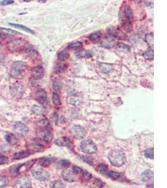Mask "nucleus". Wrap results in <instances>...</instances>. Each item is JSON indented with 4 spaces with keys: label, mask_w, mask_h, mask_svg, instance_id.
Returning <instances> with one entry per match:
<instances>
[{
    "label": "nucleus",
    "mask_w": 167,
    "mask_h": 188,
    "mask_svg": "<svg viewBox=\"0 0 167 188\" xmlns=\"http://www.w3.org/2000/svg\"><path fill=\"white\" fill-rule=\"evenodd\" d=\"M26 69L27 64L25 62L17 61L11 66L10 75L14 78H21L25 75Z\"/></svg>",
    "instance_id": "1"
},
{
    "label": "nucleus",
    "mask_w": 167,
    "mask_h": 188,
    "mask_svg": "<svg viewBox=\"0 0 167 188\" xmlns=\"http://www.w3.org/2000/svg\"><path fill=\"white\" fill-rule=\"evenodd\" d=\"M108 159L112 165L116 167L121 166L126 161V157L123 152L115 150L111 151L108 155Z\"/></svg>",
    "instance_id": "2"
},
{
    "label": "nucleus",
    "mask_w": 167,
    "mask_h": 188,
    "mask_svg": "<svg viewBox=\"0 0 167 188\" xmlns=\"http://www.w3.org/2000/svg\"><path fill=\"white\" fill-rule=\"evenodd\" d=\"M80 147L83 153L87 154H93L96 153L97 151V146L91 140H86L81 142Z\"/></svg>",
    "instance_id": "3"
},
{
    "label": "nucleus",
    "mask_w": 167,
    "mask_h": 188,
    "mask_svg": "<svg viewBox=\"0 0 167 188\" xmlns=\"http://www.w3.org/2000/svg\"><path fill=\"white\" fill-rule=\"evenodd\" d=\"M35 99L44 107L48 106V99L46 92L43 89H39L35 95Z\"/></svg>",
    "instance_id": "4"
},
{
    "label": "nucleus",
    "mask_w": 167,
    "mask_h": 188,
    "mask_svg": "<svg viewBox=\"0 0 167 188\" xmlns=\"http://www.w3.org/2000/svg\"><path fill=\"white\" fill-rule=\"evenodd\" d=\"M107 32L111 37L119 40H125L126 36L118 26H111L106 29Z\"/></svg>",
    "instance_id": "5"
},
{
    "label": "nucleus",
    "mask_w": 167,
    "mask_h": 188,
    "mask_svg": "<svg viewBox=\"0 0 167 188\" xmlns=\"http://www.w3.org/2000/svg\"><path fill=\"white\" fill-rule=\"evenodd\" d=\"M44 141L41 139H37L35 140V142L29 143L27 145L28 149L30 150L31 152L33 153H39L44 151V145L41 144V142Z\"/></svg>",
    "instance_id": "6"
},
{
    "label": "nucleus",
    "mask_w": 167,
    "mask_h": 188,
    "mask_svg": "<svg viewBox=\"0 0 167 188\" xmlns=\"http://www.w3.org/2000/svg\"><path fill=\"white\" fill-rule=\"evenodd\" d=\"M70 131L75 137L77 139H82L85 136L86 130L80 126H74L71 128Z\"/></svg>",
    "instance_id": "7"
},
{
    "label": "nucleus",
    "mask_w": 167,
    "mask_h": 188,
    "mask_svg": "<svg viewBox=\"0 0 167 188\" xmlns=\"http://www.w3.org/2000/svg\"><path fill=\"white\" fill-rule=\"evenodd\" d=\"M26 45V42L20 39H17L10 43L8 48L11 51H19L20 49H23Z\"/></svg>",
    "instance_id": "8"
},
{
    "label": "nucleus",
    "mask_w": 167,
    "mask_h": 188,
    "mask_svg": "<svg viewBox=\"0 0 167 188\" xmlns=\"http://www.w3.org/2000/svg\"><path fill=\"white\" fill-rule=\"evenodd\" d=\"M33 176L34 178L41 181H46L50 178V174L48 171L43 169H38L33 171Z\"/></svg>",
    "instance_id": "9"
},
{
    "label": "nucleus",
    "mask_w": 167,
    "mask_h": 188,
    "mask_svg": "<svg viewBox=\"0 0 167 188\" xmlns=\"http://www.w3.org/2000/svg\"><path fill=\"white\" fill-rule=\"evenodd\" d=\"M14 131L20 135H25L28 133L29 129L25 124L23 123H17L14 126Z\"/></svg>",
    "instance_id": "10"
},
{
    "label": "nucleus",
    "mask_w": 167,
    "mask_h": 188,
    "mask_svg": "<svg viewBox=\"0 0 167 188\" xmlns=\"http://www.w3.org/2000/svg\"><path fill=\"white\" fill-rule=\"evenodd\" d=\"M61 177L65 181L68 182H74L75 181V180H76V178H75L74 173L70 170L63 171L61 173Z\"/></svg>",
    "instance_id": "11"
},
{
    "label": "nucleus",
    "mask_w": 167,
    "mask_h": 188,
    "mask_svg": "<svg viewBox=\"0 0 167 188\" xmlns=\"http://www.w3.org/2000/svg\"><path fill=\"white\" fill-rule=\"evenodd\" d=\"M17 186L19 188H30L31 180L27 176H23L17 181Z\"/></svg>",
    "instance_id": "12"
},
{
    "label": "nucleus",
    "mask_w": 167,
    "mask_h": 188,
    "mask_svg": "<svg viewBox=\"0 0 167 188\" xmlns=\"http://www.w3.org/2000/svg\"><path fill=\"white\" fill-rule=\"evenodd\" d=\"M117 45V42L112 37H105L101 42V46L105 49H111Z\"/></svg>",
    "instance_id": "13"
},
{
    "label": "nucleus",
    "mask_w": 167,
    "mask_h": 188,
    "mask_svg": "<svg viewBox=\"0 0 167 188\" xmlns=\"http://www.w3.org/2000/svg\"><path fill=\"white\" fill-rule=\"evenodd\" d=\"M31 74L35 79H40L44 76V69L41 66L36 67L32 70Z\"/></svg>",
    "instance_id": "14"
},
{
    "label": "nucleus",
    "mask_w": 167,
    "mask_h": 188,
    "mask_svg": "<svg viewBox=\"0 0 167 188\" xmlns=\"http://www.w3.org/2000/svg\"><path fill=\"white\" fill-rule=\"evenodd\" d=\"M55 161L54 158L48 157H43L39 159V165L43 167H47L50 165L51 163Z\"/></svg>",
    "instance_id": "15"
},
{
    "label": "nucleus",
    "mask_w": 167,
    "mask_h": 188,
    "mask_svg": "<svg viewBox=\"0 0 167 188\" xmlns=\"http://www.w3.org/2000/svg\"><path fill=\"white\" fill-rule=\"evenodd\" d=\"M31 153L29 151H20L18 153H15L13 155V159L14 160H19L24 158L29 157Z\"/></svg>",
    "instance_id": "16"
},
{
    "label": "nucleus",
    "mask_w": 167,
    "mask_h": 188,
    "mask_svg": "<svg viewBox=\"0 0 167 188\" xmlns=\"http://www.w3.org/2000/svg\"><path fill=\"white\" fill-rule=\"evenodd\" d=\"M153 178V174L151 171H145L141 175V179L144 182H148L152 181Z\"/></svg>",
    "instance_id": "17"
},
{
    "label": "nucleus",
    "mask_w": 167,
    "mask_h": 188,
    "mask_svg": "<svg viewBox=\"0 0 167 188\" xmlns=\"http://www.w3.org/2000/svg\"><path fill=\"white\" fill-rule=\"evenodd\" d=\"M39 129L43 130H50L51 128L50 123L47 119H43L38 122Z\"/></svg>",
    "instance_id": "18"
},
{
    "label": "nucleus",
    "mask_w": 167,
    "mask_h": 188,
    "mask_svg": "<svg viewBox=\"0 0 167 188\" xmlns=\"http://www.w3.org/2000/svg\"><path fill=\"white\" fill-rule=\"evenodd\" d=\"M125 17L126 19H128L129 22H131L134 18V15L132 8L129 6H126L125 8Z\"/></svg>",
    "instance_id": "19"
},
{
    "label": "nucleus",
    "mask_w": 167,
    "mask_h": 188,
    "mask_svg": "<svg viewBox=\"0 0 167 188\" xmlns=\"http://www.w3.org/2000/svg\"><path fill=\"white\" fill-rule=\"evenodd\" d=\"M6 141L8 142L10 145H15L17 144L18 142V139L16 137V136L13 134H7L6 135Z\"/></svg>",
    "instance_id": "20"
},
{
    "label": "nucleus",
    "mask_w": 167,
    "mask_h": 188,
    "mask_svg": "<svg viewBox=\"0 0 167 188\" xmlns=\"http://www.w3.org/2000/svg\"><path fill=\"white\" fill-rule=\"evenodd\" d=\"M33 113L37 115H43L45 114L46 110L44 108L39 105H34L32 107Z\"/></svg>",
    "instance_id": "21"
},
{
    "label": "nucleus",
    "mask_w": 167,
    "mask_h": 188,
    "mask_svg": "<svg viewBox=\"0 0 167 188\" xmlns=\"http://www.w3.org/2000/svg\"><path fill=\"white\" fill-rule=\"evenodd\" d=\"M121 26L123 29L125 30V31L128 32H130L132 30V24H131L130 22H129L128 19H123L121 23Z\"/></svg>",
    "instance_id": "22"
},
{
    "label": "nucleus",
    "mask_w": 167,
    "mask_h": 188,
    "mask_svg": "<svg viewBox=\"0 0 167 188\" xmlns=\"http://www.w3.org/2000/svg\"><path fill=\"white\" fill-rule=\"evenodd\" d=\"M89 39L90 40L93 42V43H97L99 40H100V38H101V33L100 31H97V32H95V33L91 34L89 36Z\"/></svg>",
    "instance_id": "23"
},
{
    "label": "nucleus",
    "mask_w": 167,
    "mask_h": 188,
    "mask_svg": "<svg viewBox=\"0 0 167 188\" xmlns=\"http://www.w3.org/2000/svg\"><path fill=\"white\" fill-rule=\"evenodd\" d=\"M53 88L54 90L59 92L62 89V82L58 78H55L53 82Z\"/></svg>",
    "instance_id": "24"
},
{
    "label": "nucleus",
    "mask_w": 167,
    "mask_h": 188,
    "mask_svg": "<svg viewBox=\"0 0 167 188\" xmlns=\"http://www.w3.org/2000/svg\"><path fill=\"white\" fill-rule=\"evenodd\" d=\"M70 58V53L67 51H62L58 55V59L59 61H66Z\"/></svg>",
    "instance_id": "25"
},
{
    "label": "nucleus",
    "mask_w": 167,
    "mask_h": 188,
    "mask_svg": "<svg viewBox=\"0 0 167 188\" xmlns=\"http://www.w3.org/2000/svg\"><path fill=\"white\" fill-rule=\"evenodd\" d=\"M9 25H11V26H14L16 28H18L21 29V30H23L24 31L28 32V33L35 34L34 31L32 30H31L30 28H28L27 26H25L22 25H19V24H14V23H9Z\"/></svg>",
    "instance_id": "26"
},
{
    "label": "nucleus",
    "mask_w": 167,
    "mask_h": 188,
    "mask_svg": "<svg viewBox=\"0 0 167 188\" xmlns=\"http://www.w3.org/2000/svg\"><path fill=\"white\" fill-rule=\"evenodd\" d=\"M21 165V164H18V165H14L11 166L10 168V174L13 176H17L18 174L19 173V168H20V166Z\"/></svg>",
    "instance_id": "27"
},
{
    "label": "nucleus",
    "mask_w": 167,
    "mask_h": 188,
    "mask_svg": "<svg viewBox=\"0 0 167 188\" xmlns=\"http://www.w3.org/2000/svg\"><path fill=\"white\" fill-rule=\"evenodd\" d=\"M67 69V65L65 64H58V65L55 67V71L56 74H61L66 70Z\"/></svg>",
    "instance_id": "28"
},
{
    "label": "nucleus",
    "mask_w": 167,
    "mask_h": 188,
    "mask_svg": "<svg viewBox=\"0 0 167 188\" xmlns=\"http://www.w3.org/2000/svg\"><path fill=\"white\" fill-rule=\"evenodd\" d=\"M50 187L51 188H65V186L63 182L59 180L54 181L50 184Z\"/></svg>",
    "instance_id": "29"
},
{
    "label": "nucleus",
    "mask_w": 167,
    "mask_h": 188,
    "mask_svg": "<svg viewBox=\"0 0 167 188\" xmlns=\"http://www.w3.org/2000/svg\"><path fill=\"white\" fill-rule=\"evenodd\" d=\"M70 165V162L68 161V160L63 159L60 160V161H58L57 163V166L59 168H67Z\"/></svg>",
    "instance_id": "30"
},
{
    "label": "nucleus",
    "mask_w": 167,
    "mask_h": 188,
    "mask_svg": "<svg viewBox=\"0 0 167 188\" xmlns=\"http://www.w3.org/2000/svg\"><path fill=\"white\" fill-rule=\"evenodd\" d=\"M144 57L147 59V60H153V57H154V53H153V50L152 49L148 50L146 51L144 53Z\"/></svg>",
    "instance_id": "31"
},
{
    "label": "nucleus",
    "mask_w": 167,
    "mask_h": 188,
    "mask_svg": "<svg viewBox=\"0 0 167 188\" xmlns=\"http://www.w3.org/2000/svg\"><path fill=\"white\" fill-rule=\"evenodd\" d=\"M53 101L54 104L56 105H61V102L60 98H59V96L57 93H53Z\"/></svg>",
    "instance_id": "32"
},
{
    "label": "nucleus",
    "mask_w": 167,
    "mask_h": 188,
    "mask_svg": "<svg viewBox=\"0 0 167 188\" xmlns=\"http://www.w3.org/2000/svg\"><path fill=\"white\" fill-rule=\"evenodd\" d=\"M106 175L108 176V177L110 178L113 179H118L120 178V174L118 173H117V172H114V171H108V173H106Z\"/></svg>",
    "instance_id": "33"
},
{
    "label": "nucleus",
    "mask_w": 167,
    "mask_h": 188,
    "mask_svg": "<svg viewBox=\"0 0 167 188\" xmlns=\"http://www.w3.org/2000/svg\"><path fill=\"white\" fill-rule=\"evenodd\" d=\"M100 68L102 71L105 73H107L111 69V67L108 65V64L106 63H100Z\"/></svg>",
    "instance_id": "34"
},
{
    "label": "nucleus",
    "mask_w": 167,
    "mask_h": 188,
    "mask_svg": "<svg viewBox=\"0 0 167 188\" xmlns=\"http://www.w3.org/2000/svg\"><path fill=\"white\" fill-rule=\"evenodd\" d=\"M83 45V44L80 42H75L71 43L70 45L68 46V49H79L81 48Z\"/></svg>",
    "instance_id": "35"
},
{
    "label": "nucleus",
    "mask_w": 167,
    "mask_h": 188,
    "mask_svg": "<svg viewBox=\"0 0 167 188\" xmlns=\"http://www.w3.org/2000/svg\"><path fill=\"white\" fill-rule=\"evenodd\" d=\"M146 40L150 46L153 47V34L150 33L146 36Z\"/></svg>",
    "instance_id": "36"
},
{
    "label": "nucleus",
    "mask_w": 167,
    "mask_h": 188,
    "mask_svg": "<svg viewBox=\"0 0 167 188\" xmlns=\"http://www.w3.org/2000/svg\"><path fill=\"white\" fill-rule=\"evenodd\" d=\"M145 156L149 159H153V148H150L145 150Z\"/></svg>",
    "instance_id": "37"
},
{
    "label": "nucleus",
    "mask_w": 167,
    "mask_h": 188,
    "mask_svg": "<svg viewBox=\"0 0 167 188\" xmlns=\"http://www.w3.org/2000/svg\"><path fill=\"white\" fill-rule=\"evenodd\" d=\"M9 182V180L6 177L0 176V187L6 186Z\"/></svg>",
    "instance_id": "38"
},
{
    "label": "nucleus",
    "mask_w": 167,
    "mask_h": 188,
    "mask_svg": "<svg viewBox=\"0 0 167 188\" xmlns=\"http://www.w3.org/2000/svg\"><path fill=\"white\" fill-rule=\"evenodd\" d=\"M69 99L70 100L69 102L73 105H77L78 103H79V102H80V101H79V98H78L77 96L73 95L72 97H71V98L69 97Z\"/></svg>",
    "instance_id": "39"
},
{
    "label": "nucleus",
    "mask_w": 167,
    "mask_h": 188,
    "mask_svg": "<svg viewBox=\"0 0 167 188\" xmlns=\"http://www.w3.org/2000/svg\"><path fill=\"white\" fill-rule=\"evenodd\" d=\"M63 142L65 143V145L67 147H71L73 146V142H71L68 137H63Z\"/></svg>",
    "instance_id": "40"
},
{
    "label": "nucleus",
    "mask_w": 167,
    "mask_h": 188,
    "mask_svg": "<svg viewBox=\"0 0 167 188\" xmlns=\"http://www.w3.org/2000/svg\"><path fill=\"white\" fill-rule=\"evenodd\" d=\"M9 162V159L6 156H3V155H1L0 156V165L3 164H6L8 162Z\"/></svg>",
    "instance_id": "41"
},
{
    "label": "nucleus",
    "mask_w": 167,
    "mask_h": 188,
    "mask_svg": "<svg viewBox=\"0 0 167 188\" xmlns=\"http://www.w3.org/2000/svg\"><path fill=\"white\" fill-rule=\"evenodd\" d=\"M83 177H84V178L86 180H89L91 177H92V176H91V174L90 173H88V172H87V171H83Z\"/></svg>",
    "instance_id": "42"
},
{
    "label": "nucleus",
    "mask_w": 167,
    "mask_h": 188,
    "mask_svg": "<svg viewBox=\"0 0 167 188\" xmlns=\"http://www.w3.org/2000/svg\"><path fill=\"white\" fill-rule=\"evenodd\" d=\"M93 184L97 187H101L103 186V182L100 181V179H95L93 181Z\"/></svg>",
    "instance_id": "43"
},
{
    "label": "nucleus",
    "mask_w": 167,
    "mask_h": 188,
    "mask_svg": "<svg viewBox=\"0 0 167 188\" xmlns=\"http://www.w3.org/2000/svg\"><path fill=\"white\" fill-rule=\"evenodd\" d=\"M107 169H108V166L105 164H100L98 166V169L100 170L101 173H103V172H105Z\"/></svg>",
    "instance_id": "44"
},
{
    "label": "nucleus",
    "mask_w": 167,
    "mask_h": 188,
    "mask_svg": "<svg viewBox=\"0 0 167 188\" xmlns=\"http://www.w3.org/2000/svg\"><path fill=\"white\" fill-rule=\"evenodd\" d=\"M14 3V1H10V0H6V1H2L0 2V5H9L11 4Z\"/></svg>",
    "instance_id": "45"
},
{
    "label": "nucleus",
    "mask_w": 167,
    "mask_h": 188,
    "mask_svg": "<svg viewBox=\"0 0 167 188\" xmlns=\"http://www.w3.org/2000/svg\"><path fill=\"white\" fill-rule=\"evenodd\" d=\"M73 172L75 173H77V174H79V173H82V170L81 168H79V167H77V166H74L73 168Z\"/></svg>",
    "instance_id": "46"
},
{
    "label": "nucleus",
    "mask_w": 167,
    "mask_h": 188,
    "mask_svg": "<svg viewBox=\"0 0 167 188\" xmlns=\"http://www.w3.org/2000/svg\"><path fill=\"white\" fill-rule=\"evenodd\" d=\"M55 144H57V145L59 146H63V142H62L61 141H59V140H57V141H55Z\"/></svg>",
    "instance_id": "47"
}]
</instances>
